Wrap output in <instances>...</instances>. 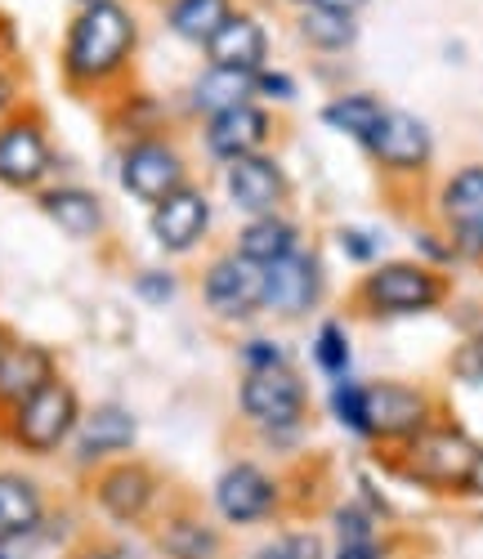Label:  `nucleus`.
I'll return each mask as SVG.
<instances>
[{
    "label": "nucleus",
    "instance_id": "1",
    "mask_svg": "<svg viewBox=\"0 0 483 559\" xmlns=\"http://www.w3.org/2000/svg\"><path fill=\"white\" fill-rule=\"evenodd\" d=\"M139 50H143V23L130 0L81 5L63 23L59 76L81 99H108L121 85H130Z\"/></svg>",
    "mask_w": 483,
    "mask_h": 559
},
{
    "label": "nucleus",
    "instance_id": "2",
    "mask_svg": "<svg viewBox=\"0 0 483 559\" xmlns=\"http://www.w3.org/2000/svg\"><path fill=\"white\" fill-rule=\"evenodd\" d=\"M448 296L444 273L425 260H376L350 292V309L372 322L390 318H412L439 309Z\"/></svg>",
    "mask_w": 483,
    "mask_h": 559
},
{
    "label": "nucleus",
    "instance_id": "3",
    "mask_svg": "<svg viewBox=\"0 0 483 559\" xmlns=\"http://www.w3.org/2000/svg\"><path fill=\"white\" fill-rule=\"evenodd\" d=\"M390 452L412 484L434 488V492H470L479 465H483V443L470 439L461 426L439 421V416H434L421 435H412L408 443H399Z\"/></svg>",
    "mask_w": 483,
    "mask_h": 559
},
{
    "label": "nucleus",
    "instance_id": "4",
    "mask_svg": "<svg viewBox=\"0 0 483 559\" xmlns=\"http://www.w3.org/2000/svg\"><path fill=\"white\" fill-rule=\"evenodd\" d=\"M237 412L260 430L264 443L282 448V443L305 435L309 385L292 362L264 367V371H241L237 377Z\"/></svg>",
    "mask_w": 483,
    "mask_h": 559
},
{
    "label": "nucleus",
    "instance_id": "5",
    "mask_svg": "<svg viewBox=\"0 0 483 559\" xmlns=\"http://www.w3.org/2000/svg\"><path fill=\"white\" fill-rule=\"evenodd\" d=\"M81 394L72 381L55 377L45 381L32 399H23L14 412L0 416V426H5V439L27 452V456H55L72 443L76 435V421H81Z\"/></svg>",
    "mask_w": 483,
    "mask_h": 559
},
{
    "label": "nucleus",
    "instance_id": "6",
    "mask_svg": "<svg viewBox=\"0 0 483 559\" xmlns=\"http://www.w3.org/2000/svg\"><path fill=\"white\" fill-rule=\"evenodd\" d=\"M117 179L126 198L157 206L175 189L192 183V166H188V153L175 144V134H149L117 148Z\"/></svg>",
    "mask_w": 483,
    "mask_h": 559
},
{
    "label": "nucleus",
    "instance_id": "7",
    "mask_svg": "<svg viewBox=\"0 0 483 559\" xmlns=\"http://www.w3.org/2000/svg\"><path fill=\"white\" fill-rule=\"evenodd\" d=\"M198 296L215 322L241 328V322L264 313V300H260L264 296V269L233 247L215 251L198 273Z\"/></svg>",
    "mask_w": 483,
    "mask_h": 559
},
{
    "label": "nucleus",
    "instance_id": "8",
    "mask_svg": "<svg viewBox=\"0 0 483 559\" xmlns=\"http://www.w3.org/2000/svg\"><path fill=\"white\" fill-rule=\"evenodd\" d=\"M55 175V134L45 117L27 104L10 121H0V189L36 193Z\"/></svg>",
    "mask_w": 483,
    "mask_h": 559
},
{
    "label": "nucleus",
    "instance_id": "9",
    "mask_svg": "<svg viewBox=\"0 0 483 559\" xmlns=\"http://www.w3.org/2000/svg\"><path fill=\"white\" fill-rule=\"evenodd\" d=\"M363 153L385 175H394V179H421L434 166V130L416 112L385 104V112H380L376 130L367 134Z\"/></svg>",
    "mask_w": 483,
    "mask_h": 559
},
{
    "label": "nucleus",
    "instance_id": "10",
    "mask_svg": "<svg viewBox=\"0 0 483 559\" xmlns=\"http://www.w3.org/2000/svg\"><path fill=\"white\" fill-rule=\"evenodd\" d=\"M273 134H278V112L260 99H241V104L220 108L207 121H198V144L215 166L264 153L273 144Z\"/></svg>",
    "mask_w": 483,
    "mask_h": 559
},
{
    "label": "nucleus",
    "instance_id": "11",
    "mask_svg": "<svg viewBox=\"0 0 483 559\" xmlns=\"http://www.w3.org/2000/svg\"><path fill=\"white\" fill-rule=\"evenodd\" d=\"M322 255L301 242L292 255H282L273 264H264V313H273L278 322H305L318 305H322Z\"/></svg>",
    "mask_w": 483,
    "mask_h": 559
},
{
    "label": "nucleus",
    "instance_id": "12",
    "mask_svg": "<svg viewBox=\"0 0 483 559\" xmlns=\"http://www.w3.org/2000/svg\"><path fill=\"white\" fill-rule=\"evenodd\" d=\"M220 189L228 198V206L237 215H273V211H286L292 206V175L286 166L264 148V153H251V157H237V162H224L220 166Z\"/></svg>",
    "mask_w": 483,
    "mask_h": 559
},
{
    "label": "nucleus",
    "instance_id": "13",
    "mask_svg": "<svg viewBox=\"0 0 483 559\" xmlns=\"http://www.w3.org/2000/svg\"><path fill=\"white\" fill-rule=\"evenodd\" d=\"M90 497H94V506H99L108 520H117V524H143L157 510L162 479H157L153 465H143L134 456H117V461H108V465L94 471Z\"/></svg>",
    "mask_w": 483,
    "mask_h": 559
},
{
    "label": "nucleus",
    "instance_id": "14",
    "mask_svg": "<svg viewBox=\"0 0 483 559\" xmlns=\"http://www.w3.org/2000/svg\"><path fill=\"white\" fill-rule=\"evenodd\" d=\"M282 501V484L264 471L260 461H233L220 471L215 488H211V506H215V515L233 528H251V524H264L273 520V510Z\"/></svg>",
    "mask_w": 483,
    "mask_h": 559
},
{
    "label": "nucleus",
    "instance_id": "15",
    "mask_svg": "<svg viewBox=\"0 0 483 559\" xmlns=\"http://www.w3.org/2000/svg\"><path fill=\"white\" fill-rule=\"evenodd\" d=\"M211 224H215V202L202 183H184L157 206H149V233L166 255H192L211 238Z\"/></svg>",
    "mask_w": 483,
    "mask_h": 559
},
{
    "label": "nucleus",
    "instance_id": "16",
    "mask_svg": "<svg viewBox=\"0 0 483 559\" xmlns=\"http://www.w3.org/2000/svg\"><path fill=\"white\" fill-rule=\"evenodd\" d=\"M434 399L421 385L408 381H376L367 385V426H372V443L380 448H399L412 435H421L434 421Z\"/></svg>",
    "mask_w": 483,
    "mask_h": 559
},
{
    "label": "nucleus",
    "instance_id": "17",
    "mask_svg": "<svg viewBox=\"0 0 483 559\" xmlns=\"http://www.w3.org/2000/svg\"><path fill=\"white\" fill-rule=\"evenodd\" d=\"M439 224L457 255L483 260V162L457 166L439 189Z\"/></svg>",
    "mask_w": 483,
    "mask_h": 559
},
{
    "label": "nucleus",
    "instance_id": "18",
    "mask_svg": "<svg viewBox=\"0 0 483 559\" xmlns=\"http://www.w3.org/2000/svg\"><path fill=\"white\" fill-rule=\"evenodd\" d=\"M139 439V421L134 412L121 407V403H94L81 412L76 421V435H72V461L81 465V471H99V465L117 461V456H130Z\"/></svg>",
    "mask_w": 483,
    "mask_h": 559
},
{
    "label": "nucleus",
    "instance_id": "19",
    "mask_svg": "<svg viewBox=\"0 0 483 559\" xmlns=\"http://www.w3.org/2000/svg\"><path fill=\"white\" fill-rule=\"evenodd\" d=\"M202 63H215V68H228V72H251L256 76L264 63H273V32H269V23L251 5H237L224 19V27L207 40Z\"/></svg>",
    "mask_w": 483,
    "mask_h": 559
},
{
    "label": "nucleus",
    "instance_id": "20",
    "mask_svg": "<svg viewBox=\"0 0 483 559\" xmlns=\"http://www.w3.org/2000/svg\"><path fill=\"white\" fill-rule=\"evenodd\" d=\"M36 206L72 242H99L108 233L104 198L81 189V183H45V189H36Z\"/></svg>",
    "mask_w": 483,
    "mask_h": 559
},
{
    "label": "nucleus",
    "instance_id": "21",
    "mask_svg": "<svg viewBox=\"0 0 483 559\" xmlns=\"http://www.w3.org/2000/svg\"><path fill=\"white\" fill-rule=\"evenodd\" d=\"M292 36L309 59H345L363 36V14H350L341 5L292 10Z\"/></svg>",
    "mask_w": 483,
    "mask_h": 559
},
{
    "label": "nucleus",
    "instance_id": "22",
    "mask_svg": "<svg viewBox=\"0 0 483 559\" xmlns=\"http://www.w3.org/2000/svg\"><path fill=\"white\" fill-rule=\"evenodd\" d=\"M55 377H59L55 349L10 336L5 345H0V416L14 412L23 399H32L45 381H55Z\"/></svg>",
    "mask_w": 483,
    "mask_h": 559
},
{
    "label": "nucleus",
    "instance_id": "23",
    "mask_svg": "<svg viewBox=\"0 0 483 559\" xmlns=\"http://www.w3.org/2000/svg\"><path fill=\"white\" fill-rule=\"evenodd\" d=\"M241 99H256V76L251 72H228L215 63H202V72L188 81L184 90V108L192 121H207L220 108H233Z\"/></svg>",
    "mask_w": 483,
    "mask_h": 559
},
{
    "label": "nucleus",
    "instance_id": "24",
    "mask_svg": "<svg viewBox=\"0 0 483 559\" xmlns=\"http://www.w3.org/2000/svg\"><path fill=\"white\" fill-rule=\"evenodd\" d=\"M108 130L117 134V144H130V139H149V134H170V108L149 95L139 85H121L117 95H108Z\"/></svg>",
    "mask_w": 483,
    "mask_h": 559
},
{
    "label": "nucleus",
    "instance_id": "25",
    "mask_svg": "<svg viewBox=\"0 0 483 559\" xmlns=\"http://www.w3.org/2000/svg\"><path fill=\"white\" fill-rule=\"evenodd\" d=\"M301 242H305V228L286 211H273V215H251L247 224H241L237 238H233V251H241L247 260H256L264 269L282 255H292Z\"/></svg>",
    "mask_w": 483,
    "mask_h": 559
},
{
    "label": "nucleus",
    "instance_id": "26",
    "mask_svg": "<svg viewBox=\"0 0 483 559\" xmlns=\"http://www.w3.org/2000/svg\"><path fill=\"white\" fill-rule=\"evenodd\" d=\"M45 520V492L23 471H0V542H23Z\"/></svg>",
    "mask_w": 483,
    "mask_h": 559
},
{
    "label": "nucleus",
    "instance_id": "27",
    "mask_svg": "<svg viewBox=\"0 0 483 559\" xmlns=\"http://www.w3.org/2000/svg\"><path fill=\"white\" fill-rule=\"evenodd\" d=\"M233 10H237V0H162V23L179 45L202 55L207 40L224 27Z\"/></svg>",
    "mask_w": 483,
    "mask_h": 559
},
{
    "label": "nucleus",
    "instance_id": "28",
    "mask_svg": "<svg viewBox=\"0 0 483 559\" xmlns=\"http://www.w3.org/2000/svg\"><path fill=\"white\" fill-rule=\"evenodd\" d=\"M380 112H385V99L372 95V90H335V95L318 108L322 126L335 130V134H345V139H354L358 148L367 144V134L376 130Z\"/></svg>",
    "mask_w": 483,
    "mask_h": 559
},
{
    "label": "nucleus",
    "instance_id": "29",
    "mask_svg": "<svg viewBox=\"0 0 483 559\" xmlns=\"http://www.w3.org/2000/svg\"><path fill=\"white\" fill-rule=\"evenodd\" d=\"M157 546L166 559H215L220 555V537L211 524L192 520V515H170L157 528Z\"/></svg>",
    "mask_w": 483,
    "mask_h": 559
},
{
    "label": "nucleus",
    "instance_id": "30",
    "mask_svg": "<svg viewBox=\"0 0 483 559\" xmlns=\"http://www.w3.org/2000/svg\"><path fill=\"white\" fill-rule=\"evenodd\" d=\"M309 358H314V367L322 371V377H331V381L350 377V367H354V341H350V328H345L341 318L318 322V332L309 341Z\"/></svg>",
    "mask_w": 483,
    "mask_h": 559
},
{
    "label": "nucleus",
    "instance_id": "31",
    "mask_svg": "<svg viewBox=\"0 0 483 559\" xmlns=\"http://www.w3.org/2000/svg\"><path fill=\"white\" fill-rule=\"evenodd\" d=\"M327 407H331V416H335V426L350 430V435L363 439V443H372V426H367V385H363V381H354V377L331 381Z\"/></svg>",
    "mask_w": 483,
    "mask_h": 559
},
{
    "label": "nucleus",
    "instance_id": "32",
    "mask_svg": "<svg viewBox=\"0 0 483 559\" xmlns=\"http://www.w3.org/2000/svg\"><path fill=\"white\" fill-rule=\"evenodd\" d=\"M256 99L269 104L273 112H278V108H292V104L301 99L296 72H286V68H278V63H264V68L256 72Z\"/></svg>",
    "mask_w": 483,
    "mask_h": 559
},
{
    "label": "nucleus",
    "instance_id": "33",
    "mask_svg": "<svg viewBox=\"0 0 483 559\" xmlns=\"http://www.w3.org/2000/svg\"><path fill=\"white\" fill-rule=\"evenodd\" d=\"M237 362H241V371H264V367L292 362V349H286L282 341H273V336H247L237 345Z\"/></svg>",
    "mask_w": 483,
    "mask_h": 559
},
{
    "label": "nucleus",
    "instance_id": "34",
    "mask_svg": "<svg viewBox=\"0 0 483 559\" xmlns=\"http://www.w3.org/2000/svg\"><path fill=\"white\" fill-rule=\"evenodd\" d=\"M251 559H322V537H314V533H282V537L264 542Z\"/></svg>",
    "mask_w": 483,
    "mask_h": 559
},
{
    "label": "nucleus",
    "instance_id": "35",
    "mask_svg": "<svg viewBox=\"0 0 483 559\" xmlns=\"http://www.w3.org/2000/svg\"><path fill=\"white\" fill-rule=\"evenodd\" d=\"M19 108H27V76L19 59H0V121H10Z\"/></svg>",
    "mask_w": 483,
    "mask_h": 559
},
{
    "label": "nucleus",
    "instance_id": "36",
    "mask_svg": "<svg viewBox=\"0 0 483 559\" xmlns=\"http://www.w3.org/2000/svg\"><path fill=\"white\" fill-rule=\"evenodd\" d=\"M134 296L149 305H170L179 296V277L170 269H139L134 273Z\"/></svg>",
    "mask_w": 483,
    "mask_h": 559
},
{
    "label": "nucleus",
    "instance_id": "37",
    "mask_svg": "<svg viewBox=\"0 0 483 559\" xmlns=\"http://www.w3.org/2000/svg\"><path fill=\"white\" fill-rule=\"evenodd\" d=\"M448 371H452V381H461V385H483V332L457 345Z\"/></svg>",
    "mask_w": 483,
    "mask_h": 559
},
{
    "label": "nucleus",
    "instance_id": "38",
    "mask_svg": "<svg viewBox=\"0 0 483 559\" xmlns=\"http://www.w3.org/2000/svg\"><path fill=\"white\" fill-rule=\"evenodd\" d=\"M335 242H341V251L354 260V264H376L380 260V242H376V233H367V228H358V224H345L341 233H335Z\"/></svg>",
    "mask_w": 483,
    "mask_h": 559
},
{
    "label": "nucleus",
    "instance_id": "39",
    "mask_svg": "<svg viewBox=\"0 0 483 559\" xmlns=\"http://www.w3.org/2000/svg\"><path fill=\"white\" fill-rule=\"evenodd\" d=\"M335 559H380V546H376V528L372 533H354V537H341V555Z\"/></svg>",
    "mask_w": 483,
    "mask_h": 559
},
{
    "label": "nucleus",
    "instance_id": "40",
    "mask_svg": "<svg viewBox=\"0 0 483 559\" xmlns=\"http://www.w3.org/2000/svg\"><path fill=\"white\" fill-rule=\"evenodd\" d=\"M0 59H14V23L0 14Z\"/></svg>",
    "mask_w": 483,
    "mask_h": 559
},
{
    "label": "nucleus",
    "instance_id": "41",
    "mask_svg": "<svg viewBox=\"0 0 483 559\" xmlns=\"http://www.w3.org/2000/svg\"><path fill=\"white\" fill-rule=\"evenodd\" d=\"M327 5H341V10H350V14H367L372 0H327Z\"/></svg>",
    "mask_w": 483,
    "mask_h": 559
},
{
    "label": "nucleus",
    "instance_id": "42",
    "mask_svg": "<svg viewBox=\"0 0 483 559\" xmlns=\"http://www.w3.org/2000/svg\"><path fill=\"white\" fill-rule=\"evenodd\" d=\"M85 559H134V555L121 550V546H108V550H94V555H85Z\"/></svg>",
    "mask_w": 483,
    "mask_h": 559
},
{
    "label": "nucleus",
    "instance_id": "43",
    "mask_svg": "<svg viewBox=\"0 0 483 559\" xmlns=\"http://www.w3.org/2000/svg\"><path fill=\"white\" fill-rule=\"evenodd\" d=\"M309 5H327V0H282L286 14H292V10H309Z\"/></svg>",
    "mask_w": 483,
    "mask_h": 559
},
{
    "label": "nucleus",
    "instance_id": "44",
    "mask_svg": "<svg viewBox=\"0 0 483 559\" xmlns=\"http://www.w3.org/2000/svg\"><path fill=\"white\" fill-rule=\"evenodd\" d=\"M72 10H81V5H108V0H68Z\"/></svg>",
    "mask_w": 483,
    "mask_h": 559
},
{
    "label": "nucleus",
    "instance_id": "45",
    "mask_svg": "<svg viewBox=\"0 0 483 559\" xmlns=\"http://www.w3.org/2000/svg\"><path fill=\"white\" fill-rule=\"evenodd\" d=\"M470 492H479V497H483V465H479V475H474V484H470Z\"/></svg>",
    "mask_w": 483,
    "mask_h": 559
},
{
    "label": "nucleus",
    "instance_id": "46",
    "mask_svg": "<svg viewBox=\"0 0 483 559\" xmlns=\"http://www.w3.org/2000/svg\"><path fill=\"white\" fill-rule=\"evenodd\" d=\"M5 341H10V332H5V328H0V345H5Z\"/></svg>",
    "mask_w": 483,
    "mask_h": 559
},
{
    "label": "nucleus",
    "instance_id": "47",
    "mask_svg": "<svg viewBox=\"0 0 483 559\" xmlns=\"http://www.w3.org/2000/svg\"><path fill=\"white\" fill-rule=\"evenodd\" d=\"M0 559H5V555H0Z\"/></svg>",
    "mask_w": 483,
    "mask_h": 559
}]
</instances>
